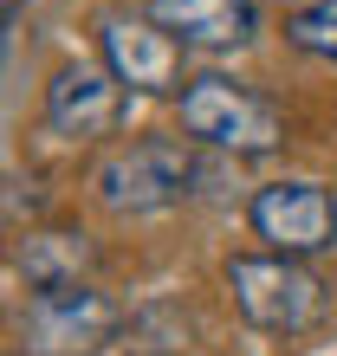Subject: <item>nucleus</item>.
Wrapping results in <instances>:
<instances>
[{
    "label": "nucleus",
    "mask_w": 337,
    "mask_h": 356,
    "mask_svg": "<svg viewBox=\"0 0 337 356\" xmlns=\"http://www.w3.org/2000/svg\"><path fill=\"white\" fill-rule=\"evenodd\" d=\"M182 104V130L207 143V149H234V156H272L285 143V117L279 104L253 85H234L221 72H201L188 78V91L175 97Z\"/></svg>",
    "instance_id": "f257e3e1"
},
{
    "label": "nucleus",
    "mask_w": 337,
    "mask_h": 356,
    "mask_svg": "<svg viewBox=\"0 0 337 356\" xmlns=\"http://www.w3.org/2000/svg\"><path fill=\"white\" fill-rule=\"evenodd\" d=\"M227 291H234L240 318L253 330H272V337H299L324 318V279L285 253H234L227 259Z\"/></svg>",
    "instance_id": "f03ea898"
},
{
    "label": "nucleus",
    "mask_w": 337,
    "mask_h": 356,
    "mask_svg": "<svg viewBox=\"0 0 337 356\" xmlns=\"http://www.w3.org/2000/svg\"><path fill=\"white\" fill-rule=\"evenodd\" d=\"M130 324L123 305L97 285H72V291H39L19 311V350L26 356H91L97 343H111Z\"/></svg>",
    "instance_id": "7ed1b4c3"
},
{
    "label": "nucleus",
    "mask_w": 337,
    "mask_h": 356,
    "mask_svg": "<svg viewBox=\"0 0 337 356\" xmlns=\"http://www.w3.org/2000/svg\"><path fill=\"white\" fill-rule=\"evenodd\" d=\"M188 181H195V156L182 143H130V149L104 156L91 175L111 214H162L188 195Z\"/></svg>",
    "instance_id": "20e7f679"
},
{
    "label": "nucleus",
    "mask_w": 337,
    "mask_h": 356,
    "mask_svg": "<svg viewBox=\"0 0 337 356\" xmlns=\"http://www.w3.org/2000/svg\"><path fill=\"white\" fill-rule=\"evenodd\" d=\"M253 234L266 240V253L285 259H311L337 246V195L324 181H266L246 201Z\"/></svg>",
    "instance_id": "39448f33"
},
{
    "label": "nucleus",
    "mask_w": 337,
    "mask_h": 356,
    "mask_svg": "<svg viewBox=\"0 0 337 356\" xmlns=\"http://www.w3.org/2000/svg\"><path fill=\"white\" fill-rule=\"evenodd\" d=\"M97 46H104V72H111L123 91H136V97H182L188 91L182 85V39H168L156 19L104 13Z\"/></svg>",
    "instance_id": "423d86ee"
},
{
    "label": "nucleus",
    "mask_w": 337,
    "mask_h": 356,
    "mask_svg": "<svg viewBox=\"0 0 337 356\" xmlns=\"http://www.w3.org/2000/svg\"><path fill=\"white\" fill-rule=\"evenodd\" d=\"M123 111V85L97 65H65L46 85V130L65 143H97Z\"/></svg>",
    "instance_id": "0eeeda50"
},
{
    "label": "nucleus",
    "mask_w": 337,
    "mask_h": 356,
    "mask_svg": "<svg viewBox=\"0 0 337 356\" xmlns=\"http://www.w3.org/2000/svg\"><path fill=\"white\" fill-rule=\"evenodd\" d=\"M150 19L182 39V46H207V52H227V46H246L260 13L253 0H150Z\"/></svg>",
    "instance_id": "6e6552de"
},
{
    "label": "nucleus",
    "mask_w": 337,
    "mask_h": 356,
    "mask_svg": "<svg viewBox=\"0 0 337 356\" xmlns=\"http://www.w3.org/2000/svg\"><path fill=\"white\" fill-rule=\"evenodd\" d=\"M19 279H26V291L39 298V291H72L84 279V266H91V234H78V227H46V234H26L19 240Z\"/></svg>",
    "instance_id": "1a4fd4ad"
},
{
    "label": "nucleus",
    "mask_w": 337,
    "mask_h": 356,
    "mask_svg": "<svg viewBox=\"0 0 337 356\" xmlns=\"http://www.w3.org/2000/svg\"><path fill=\"white\" fill-rule=\"evenodd\" d=\"M285 39H292L305 58L337 65V0H311V7H299V13L285 19Z\"/></svg>",
    "instance_id": "9d476101"
},
{
    "label": "nucleus",
    "mask_w": 337,
    "mask_h": 356,
    "mask_svg": "<svg viewBox=\"0 0 337 356\" xmlns=\"http://www.w3.org/2000/svg\"><path fill=\"white\" fill-rule=\"evenodd\" d=\"M0 13H7V26H13V19H19V0H0Z\"/></svg>",
    "instance_id": "9b49d317"
}]
</instances>
